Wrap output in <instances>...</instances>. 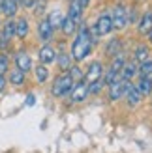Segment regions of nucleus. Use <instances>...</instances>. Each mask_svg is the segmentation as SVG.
<instances>
[{
	"label": "nucleus",
	"instance_id": "obj_8",
	"mask_svg": "<svg viewBox=\"0 0 152 153\" xmlns=\"http://www.w3.org/2000/svg\"><path fill=\"white\" fill-rule=\"evenodd\" d=\"M38 58H40V62L43 65H49V64H55L56 52H55V49H53L51 45H43L40 49V52H38Z\"/></svg>",
	"mask_w": 152,
	"mask_h": 153
},
{
	"label": "nucleus",
	"instance_id": "obj_26",
	"mask_svg": "<svg viewBox=\"0 0 152 153\" xmlns=\"http://www.w3.org/2000/svg\"><path fill=\"white\" fill-rule=\"evenodd\" d=\"M56 60H58V65H60L62 71L70 69V64H71V56L70 54H60V56H56Z\"/></svg>",
	"mask_w": 152,
	"mask_h": 153
},
{
	"label": "nucleus",
	"instance_id": "obj_19",
	"mask_svg": "<svg viewBox=\"0 0 152 153\" xmlns=\"http://www.w3.org/2000/svg\"><path fill=\"white\" fill-rule=\"evenodd\" d=\"M62 21H64V15L60 13L58 10L51 11V13H49V17H47V22L51 25V28H53V30H55V28H60V25H62Z\"/></svg>",
	"mask_w": 152,
	"mask_h": 153
},
{
	"label": "nucleus",
	"instance_id": "obj_22",
	"mask_svg": "<svg viewBox=\"0 0 152 153\" xmlns=\"http://www.w3.org/2000/svg\"><path fill=\"white\" fill-rule=\"evenodd\" d=\"M25 75L26 73H23L21 69L15 67V69L10 73V82L13 84V86H23V84H25Z\"/></svg>",
	"mask_w": 152,
	"mask_h": 153
},
{
	"label": "nucleus",
	"instance_id": "obj_12",
	"mask_svg": "<svg viewBox=\"0 0 152 153\" xmlns=\"http://www.w3.org/2000/svg\"><path fill=\"white\" fill-rule=\"evenodd\" d=\"M38 36H40V39L45 41V43L53 37V28H51V25L47 22V19L40 21V25H38Z\"/></svg>",
	"mask_w": 152,
	"mask_h": 153
},
{
	"label": "nucleus",
	"instance_id": "obj_9",
	"mask_svg": "<svg viewBox=\"0 0 152 153\" xmlns=\"http://www.w3.org/2000/svg\"><path fill=\"white\" fill-rule=\"evenodd\" d=\"M124 88H126V80H122V79L109 84V101H118L124 95Z\"/></svg>",
	"mask_w": 152,
	"mask_h": 153
},
{
	"label": "nucleus",
	"instance_id": "obj_5",
	"mask_svg": "<svg viewBox=\"0 0 152 153\" xmlns=\"http://www.w3.org/2000/svg\"><path fill=\"white\" fill-rule=\"evenodd\" d=\"M94 30H96V34H98V36H107V34H111V32H113V21H111V15H109V13L100 15V17H98V21H96Z\"/></svg>",
	"mask_w": 152,
	"mask_h": 153
},
{
	"label": "nucleus",
	"instance_id": "obj_28",
	"mask_svg": "<svg viewBox=\"0 0 152 153\" xmlns=\"http://www.w3.org/2000/svg\"><path fill=\"white\" fill-rule=\"evenodd\" d=\"M118 75H120V71H115V69H109L107 73H105V76H103V82L107 84H113V82H117L118 80Z\"/></svg>",
	"mask_w": 152,
	"mask_h": 153
},
{
	"label": "nucleus",
	"instance_id": "obj_23",
	"mask_svg": "<svg viewBox=\"0 0 152 153\" xmlns=\"http://www.w3.org/2000/svg\"><path fill=\"white\" fill-rule=\"evenodd\" d=\"M126 64V56H124V52L120 51L118 54L113 56V62H111V69H115V71H120L122 69V65Z\"/></svg>",
	"mask_w": 152,
	"mask_h": 153
},
{
	"label": "nucleus",
	"instance_id": "obj_20",
	"mask_svg": "<svg viewBox=\"0 0 152 153\" xmlns=\"http://www.w3.org/2000/svg\"><path fill=\"white\" fill-rule=\"evenodd\" d=\"M135 88L139 90L141 95H148L152 91V79H145V76H141V80L135 84Z\"/></svg>",
	"mask_w": 152,
	"mask_h": 153
},
{
	"label": "nucleus",
	"instance_id": "obj_21",
	"mask_svg": "<svg viewBox=\"0 0 152 153\" xmlns=\"http://www.w3.org/2000/svg\"><path fill=\"white\" fill-rule=\"evenodd\" d=\"M133 56H135V62L143 64V62H147V60H150V52H148V49L145 47V45H137Z\"/></svg>",
	"mask_w": 152,
	"mask_h": 153
},
{
	"label": "nucleus",
	"instance_id": "obj_4",
	"mask_svg": "<svg viewBox=\"0 0 152 153\" xmlns=\"http://www.w3.org/2000/svg\"><path fill=\"white\" fill-rule=\"evenodd\" d=\"M88 95V84L87 80H77V84H73V88L70 91V97H71V103H83Z\"/></svg>",
	"mask_w": 152,
	"mask_h": 153
},
{
	"label": "nucleus",
	"instance_id": "obj_18",
	"mask_svg": "<svg viewBox=\"0 0 152 153\" xmlns=\"http://www.w3.org/2000/svg\"><path fill=\"white\" fill-rule=\"evenodd\" d=\"M28 34V21L25 17H21L15 21V36L17 37H25Z\"/></svg>",
	"mask_w": 152,
	"mask_h": 153
},
{
	"label": "nucleus",
	"instance_id": "obj_29",
	"mask_svg": "<svg viewBox=\"0 0 152 153\" xmlns=\"http://www.w3.org/2000/svg\"><path fill=\"white\" fill-rule=\"evenodd\" d=\"M70 75H71V79H73V80H83V79H85V73L81 71V67H79V65H73L71 69H70Z\"/></svg>",
	"mask_w": 152,
	"mask_h": 153
},
{
	"label": "nucleus",
	"instance_id": "obj_3",
	"mask_svg": "<svg viewBox=\"0 0 152 153\" xmlns=\"http://www.w3.org/2000/svg\"><path fill=\"white\" fill-rule=\"evenodd\" d=\"M111 21H113V30H124L128 25V10L124 4H117L111 11Z\"/></svg>",
	"mask_w": 152,
	"mask_h": 153
},
{
	"label": "nucleus",
	"instance_id": "obj_10",
	"mask_svg": "<svg viewBox=\"0 0 152 153\" xmlns=\"http://www.w3.org/2000/svg\"><path fill=\"white\" fill-rule=\"evenodd\" d=\"M15 65H17V69H21L23 73H26L32 69V60H30V56L26 54V52H17L15 54Z\"/></svg>",
	"mask_w": 152,
	"mask_h": 153
},
{
	"label": "nucleus",
	"instance_id": "obj_15",
	"mask_svg": "<svg viewBox=\"0 0 152 153\" xmlns=\"http://www.w3.org/2000/svg\"><path fill=\"white\" fill-rule=\"evenodd\" d=\"M77 26H79V22L75 21V19H71L70 15H68V17H64L62 25H60V28H62L64 34H73L75 30H77Z\"/></svg>",
	"mask_w": 152,
	"mask_h": 153
},
{
	"label": "nucleus",
	"instance_id": "obj_6",
	"mask_svg": "<svg viewBox=\"0 0 152 153\" xmlns=\"http://www.w3.org/2000/svg\"><path fill=\"white\" fill-rule=\"evenodd\" d=\"M100 79H103V65L100 62H92L85 73V80H87V84H90V82L100 80Z\"/></svg>",
	"mask_w": 152,
	"mask_h": 153
},
{
	"label": "nucleus",
	"instance_id": "obj_32",
	"mask_svg": "<svg viewBox=\"0 0 152 153\" xmlns=\"http://www.w3.org/2000/svg\"><path fill=\"white\" fill-rule=\"evenodd\" d=\"M4 86H6V79H4V75H0V91L4 90Z\"/></svg>",
	"mask_w": 152,
	"mask_h": 153
},
{
	"label": "nucleus",
	"instance_id": "obj_33",
	"mask_svg": "<svg viewBox=\"0 0 152 153\" xmlns=\"http://www.w3.org/2000/svg\"><path fill=\"white\" fill-rule=\"evenodd\" d=\"M26 105H34V95H32V94L26 97Z\"/></svg>",
	"mask_w": 152,
	"mask_h": 153
},
{
	"label": "nucleus",
	"instance_id": "obj_13",
	"mask_svg": "<svg viewBox=\"0 0 152 153\" xmlns=\"http://www.w3.org/2000/svg\"><path fill=\"white\" fill-rule=\"evenodd\" d=\"M83 11H85V7L81 6V2H79V0H71V4H70V11H68V15H70L71 19H75L77 22H81Z\"/></svg>",
	"mask_w": 152,
	"mask_h": 153
},
{
	"label": "nucleus",
	"instance_id": "obj_30",
	"mask_svg": "<svg viewBox=\"0 0 152 153\" xmlns=\"http://www.w3.org/2000/svg\"><path fill=\"white\" fill-rule=\"evenodd\" d=\"M8 71V56L0 54V75H4Z\"/></svg>",
	"mask_w": 152,
	"mask_h": 153
},
{
	"label": "nucleus",
	"instance_id": "obj_25",
	"mask_svg": "<svg viewBox=\"0 0 152 153\" xmlns=\"http://www.w3.org/2000/svg\"><path fill=\"white\" fill-rule=\"evenodd\" d=\"M139 73H141V76H145V79H152V62L150 60H147V62L141 64Z\"/></svg>",
	"mask_w": 152,
	"mask_h": 153
},
{
	"label": "nucleus",
	"instance_id": "obj_27",
	"mask_svg": "<svg viewBox=\"0 0 152 153\" xmlns=\"http://www.w3.org/2000/svg\"><path fill=\"white\" fill-rule=\"evenodd\" d=\"M102 88H103V79H100V80H94V82H90V84H88V94L98 95V94L102 91Z\"/></svg>",
	"mask_w": 152,
	"mask_h": 153
},
{
	"label": "nucleus",
	"instance_id": "obj_7",
	"mask_svg": "<svg viewBox=\"0 0 152 153\" xmlns=\"http://www.w3.org/2000/svg\"><path fill=\"white\" fill-rule=\"evenodd\" d=\"M124 95H126V99H128V105L130 106H137L139 103H141V94H139V90L135 88V84H132L130 80L126 82V88H124Z\"/></svg>",
	"mask_w": 152,
	"mask_h": 153
},
{
	"label": "nucleus",
	"instance_id": "obj_2",
	"mask_svg": "<svg viewBox=\"0 0 152 153\" xmlns=\"http://www.w3.org/2000/svg\"><path fill=\"white\" fill-rule=\"evenodd\" d=\"M73 84H75V80L71 79V75L70 73H62V75H58L55 79L51 91H53V95H56V97H64V95H68L71 91Z\"/></svg>",
	"mask_w": 152,
	"mask_h": 153
},
{
	"label": "nucleus",
	"instance_id": "obj_35",
	"mask_svg": "<svg viewBox=\"0 0 152 153\" xmlns=\"http://www.w3.org/2000/svg\"><path fill=\"white\" fill-rule=\"evenodd\" d=\"M2 7H4V0H0V13H2Z\"/></svg>",
	"mask_w": 152,
	"mask_h": 153
},
{
	"label": "nucleus",
	"instance_id": "obj_1",
	"mask_svg": "<svg viewBox=\"0 0 152 153\" xmlns=\"http://www.w3.org/2000/svg\"><path fill=\"white\" fill-rule=\"evenodd\" d=\"M92 47H94V41L90 37V28L87 26V22H79L77 36H75V41L71 43V58L75 62H83L90 54Z\"/></svg>",
	"mask_w": 152,
	"mask_h": 153
},
{
	"label": "nucleus",
	"instance_id": "obj_24",
	"mask_svg": "<svg viewBox=\"0 0 152 153\" xmlns=\"http://www.w3.org/2000/svg\"><path fill=\"white\" fill-rule=\"evenodd\" d=\"M34 75H36V79H38V82H45L49 79V69L45 67L43 64L41 65H38L36 69H34Z\"/></svg>",
	"mask_w": 152,
	"mask_h": 153
},
{
	"label": "nucleus",
	"instance_id": "obj_11",
	"mask_svg": "<svg viewBox=\"0 0 152 153\" xmlns=\"http://www.w3.org/2000/svg\"><path fill=\"white\" fill-rule=\"evenodd\" d=\"M135 75H137V64L135 62H126L122 65V69H120V79L126 80V82L132 80Z\"/></svg>",
	"mask_w": 152,
	"mask_h": 153
},
{
	"label": "nucleus",
	"instance_id": "obj_34",
	"mask_svg": "<svg viewBox=\"0 0 152 153\" xmlns=\"http://www.w3.org/2000/svg\"><path fill=\"white\" fill-rule=\"evenodd\" d=\"M147 36H148V41H150V43H152V28H150V30H148V34H147Z\"/></svg>",
	"mask_w": 152,
	"mask_h": 153
},
{
	"label": "nucleus",
	"instance_id": "obj_31",
	"mask_svg": "<svg viewBox=\"0 0 152 153\" xmlns=\"http://www.w3.org/2000/svg\"><path fill=\"white\" fill-rule=\"evenodd\" d=\"M32 7L36 10V13H41V11H43V7H45V0H36Z\"/></svg>",
	"mask_w": 152,
	"mask_h": 153
},
{
	"label": "nucleus",
	"instance_id": "obj_17",
	"mask_svg": "<svg viewBox=\"0 0 152 153\" xmlns=\"http://www.w3.org/2000/svg\"><path fill=\"white\" fill-rule=\"evenodd\" d=\"M152 28V11H145V15L139 21V32L141 34H148V30Z\"/></svg>",
	"mask_w": 152,
	"mask_h": 153
},
{
	"label": "nucleus",
	"instance_id": "obj_16",
	"mask_svg": "<svg viewBox=\"0 0 152 153\" xmlns=\"http://www.w3.org/2000/svg\"><path fill=\"white\" fill-rule=\"evenodd\" d=\"M120 49H122V45H120V39H117V37H115V39H109L107 45H105V54L113 58L115 54H118V52H120Z\"/></svg>",
	"mask_w": 152,
	"mask_h": 153
},
{
	"label": "nucleus",
	"instance_id": "obj_14",
	"mask_svg": "<svg viewBox=\"0 0 152 153\" xmlns=\"http://www.w3.org/2000/svg\"><path fill=\"white\" fill-rule=\"evenodd\" d=\"M17 7H19V0H4L2 13L8 19H11V17H15V13H17Z\"/></svg>",
	"mask_w": 152,
	"mask_h": 153
}]
</instances>
